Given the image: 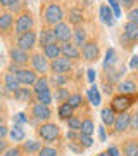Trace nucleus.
<instances>
[{
	"label": "nucleus",
	"mask_w": 138,
	"mask_h": 156,
	"mask_svg": "<svg viewBox=\"0 0 138 156\" xmlns=\"http://www.w3.org/2000/svg\"><path fill=\"white\" fill-rule=\"evenodd\" d=\"M138 99V94H131V95H126V94H116L112 95L110 99V104L109 106L112 108V111L119 115V113H126L130 111V108L136 102Z\"/></svg>",
	"instance_id": "obj_1"
},
{
	"label": "nucleus",
	"mask_w": 138,
	"mask_h": 156,
	"mask_svg": "<svg viewBox=\"0 0 138 156\" xmlns=\"http://www.w3.org/2000/svg\"><path fill=\"white\" fill-rule=\"evenodd\" d=\"M36 135L43 142H55L61 139V127L54 122L40 123V127L36 128Z\"/></svg>",
	"instance_id": "obj_2"
},
{
	"label": "nucleus",
	"mask_w": 138,
	"mask_h": 156,
	"mask_svg": "<svg viewBox=\"0 0 138 156\" xmlns=\"http://www.w3.org/2000/svg\"><path fill=\"white\" fill-rule=\"evenodd\" d=\"M43 19L49 26H52V28H54L55 24L62 23V19H64V11H62V7L59 5V4H55V2L47 4V7L43 9Z\"/></svg>",
	"instance_id": "obj_3"
},
{
	"label": "nucleus",
	"mask_w": 138,
	"mask_h": 156,
	"mask_svg": "<svg viewBox=\"0 0 138 156\" xmlns=\"http://www.w3.org/2000/svg\"><path fill=\"white\" fill-rule=\"evenodd\" d=\"M50 116H52L50 106H45L42 102H33V106H31V118L35 122H38V123L50 122Z\"/></svg>",
	"instance_id": "obj_4"
},
{
	"label": "nucleus",
	"mask_w": 138,
	"mask_h": 156,
	"mask_svg": "<svg viewBox=\"0 0 138 156\" xmlns=\"http://www.w3.org/2000/svg\"><path fill=\"white\" fill-rule=\"evenodd\" d=\"M14 75H16V78L19 80V83L24 85V87H31V85H35V82L38 80V73L35 71L33 68H19Z\"/></svg>",
	"instance_id": "obj_5"
},
{
	"label": "nucleus",
	"mask_w": 138,
	"mask_h": 156,
	"mask_svg": "<svg viewBox=\"0 0 138 156\" xmlns=\"http://www.w3.org/2000/svg\"><path fill=\"white\" fill-rule=\"evenodd\" d=\"M112 128H114V134H117V135L128 132V130L131 128V113L126 111V113L116 115V122H114Z\"/></svg>",
	"instance_id": "obj_6"
},
{
	"label": "nucleus",
	"mask_w": 138,
	"mask_h": 156,
	"mask_svg": "<svg viewBox=\"0 0 138 156\" xmlns=\"http://www.w3.org/2000/svg\"><path fill=\"white\" fill-rule=\"evenodd\" d=\"M36 42H38V35L33 30H29V31H26V33H22V35H17V47L26 50V52H29V50L33 49L35 45H36Z\"/></svg>",
	"instance_id": "obj_7"
},
{
	"label": "nucleus",
	"mask_w": 138,
	"mask_h": 156,
	"mask_svg": "<svg viewBox=\"0 0 138 156\" xmlns=\"http://www.w3.org/2000/svg\"><path fill=\"white\" fill-rule=\"evenodd\" d=\"M33 24H35V19H33V14L31 12H22L19 14V17L16 19V33L17 35H22L29 31V30H33Z\"/></svg>",
	"instance_id": "obj_8"
},
{
	"label": "nucleus",
	"mask_w": 138,
	"mask_h": 156,
	"mask_svg": "<svg viewBox=\"0 0 138 156\" xmlns=\"http://www.w3.org/2000/svg\"><path fill=\"white\" fill-rule=\"evenodd\" d=\"M99 56H100V47L95 40H88V42L81 47V57L85 61L93 62V61L99 59Z\"/></svg>",
	"instance_id": "obj_9"
},
{
	"label": "nucleus",
	"mask_w": 138,
	"mask_h": 156,
	"mask_svg": "<svg viewBox=\"0 0 138 156\" xmlns=\"http://www.w3.org/2000/svg\"><path fill=\"white\" fill-rule=\"evenodd\" d=\"M54 31H55V38L59 44H66V42H71L72 40V30H71V24L69 23H59L54 26Z\"/></svg>",
	"instance_id": "obj_10"
},
{
	"label": "nucleus",
	"mask_w": 138,
	"mask_h": 156,
	"mask_svg": "<svg viewBox=\"0 0 138 156\" xmlns=\"http://www.w3.org/2000/svg\"><path fill=\"white\" fill-rule=\"evenodd\" d=\"M50 69L55 73V75H67V73L72 69V61L71 59H67V57L61 56L54 59V61L50 62Z\"/></svg>",
	"instance_id": "obj_11"
},
{
	"label": "nucleus",
	"mask_w": 138,
	"mask_h": 156,
	"mask_svg": "<svg viewBox=\"0 0 138 156\" xmlns=\"http://www.w3.org/2000/svg\"><path fill=\"white\" fill-rule=\"evenodd\" d=\"M29 62H31V66H33L35 71L42 73V75H45V73L50 69L49 59H47L45 54H42V52H35L33 56H31V59H29Z\"/></svg>",
	"instance_id": "obj_12"
},
{
	"label": "nucleus",
	"mask_w": 138,
	"mask_h": 156,
	"mask_svg": "<svg viewBox=\"0 0 138 156\" xmlns=\"http://www.w3.org/2000/svg\"><path fill=\"white\" fill-rule=\"evenodd\" d=\"M123 38L130 42V44H136L138 42V23L126 21L124 28H123Z\"/></svg>",
	"instance_id": "obj_13"
},
{
	"label": "nucleus",
	"mask_w": 138,
	"mask_h": 156,
	"mask_svg": "<svg viewBox=\"0 0 138 156\" xmlns=\"http://www.w3.org/2000/svg\"><path fill=\"white\" fill-rule=\"evenodd\" d=\"M9 56H11L12 62H14V64H17V66H24V64H28V61L31 59L29 52L19 49V47H12V49L9 50Z\"/></svg>",
	"instance_id": "obj_14"
},
{
	"label": "nucleus",
	"mask_w": 138,
	"mask_h": 156,
	"mask_svg": "<svg viewBox=\"0 0 138 156\" xmlns=\"http://www.w3.org/2000/svg\"><path fill=\"white\" fill-rule=\"evenodd\" d=\"M61 50H62V56L71 59V61H76L81 57V49L76 47L72 42H66V44H61Z\"/></svg>",
	"instance_id": "obj_15"
},
{
	"label": "nucleus",
	"mask_w": 138,
	"mask_h": 156,
	"mask_svg": "<svg viewBox=\"0 0 138 156\" xmlns=\"http://www.w3.org/2000/svg\"><path fill=\"white\" fill-rule=\"evenodd\" d=\"M117 94H126V95H131V94H136L138 92V85L135 80L131 78H126V80H123L117 83Z\"/></svg>",
	"instance_id": "obj_16"
},
{
	"label": "nucleus",
	"mask_w": 138,
	"mask_h": 156,
	"mask_svg": "<svg viewBox=\"0 0 138 156\" xmlns=\"http://www.w3.org/2000/svg\"><path fill=\"white\" fill-rule=\"evenodd\" d=\"M55 42H57V38H55L54 28H43L42 31H40V35H38V44H40V47H47V45L55 44Z\"/></svg>",
	"instance_id": "obj_17"
},
{
	"label": "nucleus",
	"mask_w": 138,
	"mask_h": 156,
	"mask_svg": "<svg viewBox=\"0 0 138 156\" xmlns=\"http://www.w3.org/2000/svg\"><path fill=\"white\" fill-rule=\"evenodd\" d=\"M35 92L29 87H19V89L14 92V99L17 101V102H33L35 99Z\"/></svg>",
	"instance_id": "obj_18"
},
{
	"label": "nucleus",
	"mask_w": 138,
	"mask_h": 156,
	"mask_svg": "<svg viewBox=\"0 0 138 156\" xmlns=\"http://www.w3.org/2000/svg\"><path fill=\"white\" fill-rule=\"evenodd\" d=\"M121 156H138V139H128L121 144Z\"/></svg>",
	"instance_id": "obj_19"
},
{
	"label": "nucleus",
	"mask_w": 138,
	"mask_h": 156,
	"mask_svg": "<svg viewBox=\"0 0 138 156\" xmlns=\"http://www.w3.org/2000/svg\"><path fill=\"white\" fill-rule=\"evenodd\" d=\"M19 147H21V153L22 154H38V151L42 149V142H38V140H24V142H21L19 144Z\"/></svg>",
	"instance_id": "obj_20"
},
{
	"label": "nucleus",
	"mask_w": 138,
	"mask_h": 156,
	"mask_svg": "<svg viewBox=\"0 0 138 156\" xmlns=\"http://www.w3.org/2000/svg\"><path fill=\"white\" fill-rule=\"evenodd\" d=\"M72 44L81 49L83 45L88 42V31L83 28V26H76V30H72Z\"/></svg>",
	"instance_id": "obj_21"
},
{
	"label": "nucleus",
	"mask_w": 138,
	"mask_h": 156,
	"mask_svg": "<svg viewBox=\"0 0 138 156\" xmlns=\"http://www.w3.org/2000/svg\"><path fill=\"white\" fill-rule=\"evenodd\" d=\"M100 118H102V123L110 130L112 125H114V122H116V113L112 111L110 106H105V108H102V111H100Z\"/></svg>",
	"instance_id": "obj_22"
},
{
	"label": "nucleus",
	"mask_w": 138,
	"mask_h": 156,
	"mask_svg": "<svg viewBox=\"0 0 138 156\" xmlns=\"http://www.w3.org/2000/svg\"><path fill=\"white\" fill-rule=\"evenodd\" d=\"M43 54H45L47 59H50V61H54V59H57V57H61L62 56L61 44L55 42V44H50V45H47V47H43Z\"/></svg>",
	"instance_id": "obj_23"
},
{
	"label": "nucleus",
	"mask_w": 138,
	"mask_h": 156,
	"mask_svg": "<svg viewBox=\"0 0 138 156\" xmlns=\"http://www.w3.org/2000/svg\"><path fill=\"white\" fill-rule=\"evenodd\" d=\"M83 19H85V17H83L81 9H78V7L69 9V12H67V21H69V24H72V26H81Z\"/></svg>",
	"instance_id": "obj_24"
},
{
	"label": "nucleus",
	"mask_w": 138,
	"mask_h": 156,
	"mask_svg": "<svg viewBox=\"0 0 138 156\" xmlns=\"http://www.w3.org/2000/svg\"><path fill=\"white\" fill-rule=\"evenodd\" d=\"M47 90H50V80L45 76V75H42V76H38V80L35 82L33 92H35V95H38V94H42V92H47Z\"/></svg>",
	"instance_id": "obj_25"
},
{
	"label": "nucleus",
	"mask_w": 138,
	"mask_h": 156,
	"mask_svg": "<svg viewBox=\"0 0 138 156\" xmlns=\"http://www.w3.org/2000/svg\"><path fill=\"white\" fill-rule=\"evenodd\" d=\"M4 85H5V89L9 90V92H12V94L21 87V83H19V80L16 78L14 73H7L5 78H4Z\"/></svg>",
	"instance_id": "obj_26"
},
{
	"label": "nucleus",
	"mask_w": 138,
	"mask_h": 156,
	"mask_svg": "<svg viewBox=\"0 0 138 156\" xmlns=\"http://www.w3.org/2000/svg\"><path fill=\"white\" fill-rule=\"evenodd\" d=\"M71 97V92L66 89V87H55V92H54V102L57 104H62V102H67Z\"/></svg>",
	"instance_id": "obj_27"
},
{
	"label": "nucleus",
	"mask_w": 138,
	"mask_h": 156,
	"mask_svg": "<svg viewBox=\"0 0 138 156\" xmlns=\"http://www.w3.org/2000/svg\"><path fill=\"white\" fill-rule=\"evenodd\" d=\"M57 115H59L61 120L67 122V120L74 115V109H72V106L69 102H62V104H59V108H57Z\"/></svg>",
	"instance_id": "obj_28"
},
{
	"label": "nucleus",
	"mask_w": 138,
	"mask_h": 156,
	"mask_svg": "<svg viewBox=\"0 0 138 156\" xmlns=\"http://www.w3.org/2000/svg\"><path fill=\"white\" fill-rule=\"evenodd\" d=\"M9 137H11L14 142H24V139H26V132L22 130L21 125H14V127L9 130Z\"/></svg>",
	"instance_id": "obj_29"
},
{
	"label": "nucleus",
	"mask_w": 138,
	"mask_h": 156,
	"mask_svg": "<svg viewBox=\"0 0 138 156\" xmlns=\"http://www.w3.org/2000/svg\"><path fill=\"white\" fill-rule=\"evenodd\" d=\"M14 24V17L11 12H4L0 14V31H9Z\"/></svg>",
	"instance_id": "obj_30"
},
{
	"label": "nucleus",
	"mask_w": 138,
	"mask_h": 156,
	"mask_svg": "<svg viewBox=\"0 0 138 156\" xmlns=\"http://www.w3.org/2000/svg\"><path fill=\"white\" fill-rule=\"evenodd\" d=\"M100 17H102V21H104L107 26H114V14L110 12L109 5H102L100 7Z\"/></svg>",
	"instance_id": "obj_31"
},
{
	"label": "nucleus",
	"mask_w": 138,
	"mask_h": 156,
	"mask_svg": "<svg viewBox=\"0 0 138 156\" xmlns=\"http://www.w3.org/2000/svg\"><path fill=\"white\" fill-rule=\"evenodd\" d=\"M81 134H85V135H93V132H95V123H93V120L90 116H86V118H83L81 120V130H79Z\"/></svg>",
	"instance_id": "obj_32"
},
{
	"label": "nucleus",
	"mask_w": 138,
	"mask_h": 156,
	"mask_svg": "<svg viewBox=\"0 0 138 156\" xmlns=\"http://www.w3.org/2000/svg\"><path fill=\"white\" fill-rule=\"evenodd\" d=\"M36 102H42L45 106H50L54 102V92L52 90H47V92H42V94L36 95Z\"/></svg>",
	"instance_id": "obj_33"
},
{
	"label": "nucleus",
	"mask_w": 138,
	"mask_h": 156,
	"mask_svg": "<svg viewBox=\"0 0 138 156\" xmlns=\"http://www.w3.org/2000/svg\"><path fill=\"white\" fill-rule=\"evenodd\" d=\"M66 123H67V130H72V132H79L81 130V118L76 116V115H72Z\"/></svg>",
	"instance_id": "obj_34"
},
{
	"label": "nucleus",
	"mask_w": 138,
	"mask_h": 156,
	"mask_svg": "<svg viewBox=\"0 0 138 156\" xmlns=\"http://www.w3.org/2000/svg\"><path fill=\"white\" fill-rule=\"evenodd\" d=\"M36 156H61V151L54 147V146H42Z\"/></svg>",
	"instance_id": "obj_35"
},
{
	"label": "nucleus",
	"mask_w": 138,
	"mask_h": 156,
	"mask_svg": "<svg viewBox=\"0 0 138 156\" xmlns=\"http://www.w3.org/2000/svg\"><path fill=\"white\" fill-rule=\"evenodd\" d=\"M78 142H79V146H81L83 149H88V147H92L93 146V137L92 135H85V134H81L79 132V137H78Z\"/></svg>",
	"instance_id": "obj_36"
},
{
	"label": "nucleus",
	"mask_w": 138,
	"mask_h": 156,
	"mask_svg": "<svg viewBox=\"0 0 138 156\" xmlns=\"http://www.w3.org/2000/svg\"><path fill=\"white\" fill-rule=\"evenodd\" d=\"M67 102H69V104L72 106V109L76 111L78 108L83 106V95L78 94V92H74V94H71V97H69V101H67Z\"/></svg>",
	"instance_id": "obj_37"
},
{
	"label": "nucleus",
	"mask_w": 138,
	"mask_h": 156,
	"mask_svg": "<svg viewBox=\"0 0 138 156\" xmlns=\"http://www.w3.org/2000/svg\"><path fill=\"white\" fill-rule=\"evenodd\" d=\"M88 99H90V102L93 104V106H99L100 104V94H99V90H97V87H90V90H88Z\"/></svg>",
	"instance_id": "obj_38"
},
{
	"label": "nucleus",
	"mask_w": 138,
	"mask_h": 156,
	"mask_svg": "<svg viewBox=\"0 0 138 156\" xmlns=\"http://www.w3.org/2000/svg\"><path fill=\"white\" fill-rule=\"evenodd\" d=\"M67 82H69V76L67 75H55L54 73V76H52V83L55 87H64Z\"/></svg>",
	"instance_id": "obj_39"
},
{
	"label": "nucleus",
	"mask_w": 138,
	"mask_h": 156,
	"mask_svg": "<svg viewBox=\"0 0 138 156\" xmlns=\"http://www.w3.org/2000/svg\"><path fill=\"white\" fill-rule=\"evenodd\" d=\"M116 62V50L114 49H109L107 50V54H105V61H104V68L107 69L109 66H112Z\"/></svg>",
	"instance_id": "obj_40"
},
{
	"label": "nucleus",
	"mask_w": 138,
	"mask_h": 156,
	"mask_svg": "<svg viewBox=\"0 0 138 156\" xmlns=\"http://www.w3.org/2000/svg\"><path fill=\"white\" fill-rule=\"evenodd\" d=\"M117 4H119V7H124L126 11H131L136 5V0H117Z\"/></svg>",
	"instance_id": "obj_41"
},
{
	"label": "nucleus",
	"mask_w": 138,
	"mask_h": 156,
	"mask_svg": "<svg viewBox=\"0 0 138 156\" xmlns=\"http://www.w3.org/2000/svg\"><path fill=\"white\" fill-rule=\"evenodd\" d=\"M128 21L138 23V5H135L131 11H128Z\"/></svg>",
	"instance_id": "obj_42"
},
{
	"label": "nucleus",
	"mask_w": 138,
	"mask_h": 156,
	"mask_svg": "<svg viewBox=\"0 0 138 156\" xmlns=\"http://www.w3.org/2000/svg\"><path fill=\"white\" fill-rule=\"evenodd\" d=\"M19 154H21V147L19 146H14V147H9L2 156H19Z\"/></svg>",
	"instance_id": "obj_43"
},
{
	"label": "nucleus",
	"mask_w": 138,
	"mask_h": 156,
	"mask_svg": "<svg viewBox=\"0 0 138 156\" xmlns=\"http://www.w3.org/2000/svg\"><path fill=\"white\" fill-rule=\"evenodd\" d=\"M19 0H0V5L2 7H11V9H16Z\"/></svg>",
	"instance_id": "obj_44"
},
{
	"label": "nucleus",
	"mask_w": 138,
	"mask_h": 156,
	"mask_svg": "<svg viewBox=\"0 0 138 156\" xmlns=\"http://www.w3.org/2000/svg\"><path fill=\"white\" fill-rule=\"evenodd\" d=\"M109 4H110V7L114 9V16L116 17L121 16V7H119V4H117V0H109Z\"/></svg>",
	"instance_id": "obj_45"
},
{
	"label": "nucleus",
	"mask_w": 138,
	"mask_h": 156,
	"mask_svg": "<svg viewBox=\"0 0 138 156\" xmlns=\"http://www.w3.org/2000/svg\"><path fill=\"white\" fill-rule=\"evenodd\" d=\"M130 130H138V113L136 111L131 113V128Z\"/></svg>",
	"instance_id": "obj_46"
},
{
	"label": "nucleus",
	"mask_w": 138,
	"mask_h": 156,
	"mask_svg": "<svg viewBox=\"0 0 138 156\" xmlns=\"http://www.w3.org/2000/svg\"><path fill=\"white\" fill-rule=\"evenodd\" d=\"M7 135H9V127H7L5 123H0V140L5 139Z\"/></svg>",
	"instance_id": "obj_47"
},
{
	"label": "nucleus",
	"mask_w": 138,
	"mask_h": 156,
	"mask_svg": "<svg viewBox=\"0 0 138 156\" xmlns=\"http://www.w3.org/2000/svg\"><path fill=\"white\" fill-rule=\"evenodd\" d=\"M107 153H109V156H121V151H119L117 146H110L107 149Z\"/></svg>",
	"instance_id": "obj_48"
},
{
	"label": "nucleus",
	"mask_w": 138,
	"mask_h": 156,
	"mask_svg": "<svg viewBox=\"0 0 138 156\" xmlns=\"http://www.w3.org/2000/svg\"><path fill=\"white\" fill-rule=\"evenodd\" d=\"M7 149H9V142H7L5 139H2V140H0V156L4 154Z\"/></svg>",
	"instance_id": "obj_49"
},
{
	"label": "nucleus",
	"mask_w": 138,
	"mask_h": 156,
	"mask_svg": "<svg viewBox=\"0 0 138 156\" xmlns=\"http://www.w3.org/2000/svg\"><path fill=\"white\" fill-rule=\"evenodd\" d=\"M130 66H131L133 69H136V68H138V56H133L131 62H130Z\"/></svg>",
	"instance_id": "obj_50"
},
{
	"label": "nucleus",
	"mask_w": 138,
	"mask_h": 156,
	"mask_svg": "<svg viewBox=\"0 0 138 156\" xmlns=\"http://www.w3.org/2000/svg\"><path fill=\"white\" fill-rule=\"evenodd\" d=\"M14 120H16L17 123H22V122H26V116H24V113H19V115H17Z\"/></svg>",
	"instance_id": "obj_51"
},
{
	"label": "nucleus",
	"mask_w": 138,
	"mask_h": 156,
	"mask_svg": "<svg viewBox=\"0 0 138 156\" xmlns=\"http://www.w3.org/2000/svg\"><path fill=\"white\" fill-rule=\"evenodd\" d=\"M88 78H90V82H93V78H95V71H93V69H88Z\"/></svg>",
	"instance_id": "obj_52"
},
{
	"label": "nucleus",
	"mask_w": 138,
	"mask_h": 156,
	"mask_svg": "<svg viewBox=\"0 0 138 156\" xmlns=\"http://www.w3.org/2000/svg\"><path fill=\"white\" fill-rule=\"evenodd\" d=\"M99 132H100V139H102V140H105V132H104V128H102V127H99Z\"/></svg>",
	"instance_id": "obj_53"
},
{
	"label": "nucleus",
	"mask_w": 138,
	"mask_h": 156,
	"mask_svg": "<svg viewBox=\"0 0 138 156\" xmlns=\"http://www.w3.org/2000/svg\"><path fill=\"white\" fill-rule=\"evenodd\" d=\"M97 156H109V153H107V151H104V153H99Z\"/></svg>",
	"instance_id": "obj_54"
},
{
	"label": "nucleus",
	"mask_w": 138,
	"mask_h": 156,
	"mask_svg": "<svg viewBox=\"0 0 138 156\" xmlns=\"http://www.w3.org/2000/svg\"><path fill=\"white\" fill-rule=\"evenodd\" d=\"M0 123H5V120H4V116L0 115Z\"/></svg>",
	"instance_id": "obj_55"
},
{
	"label": "nucleus",
	"mask_w": 138,
	"mask_h": 156,
	"mask_svg": "<svg viewBox=\"0 0 138 156\" xmlns=\"http://www.w3.org/2000/svg\"><path fill=\"white\" fill-rule=\"evenodd\" d=\"M135 111H136V113H138V104H136V108H135Z\"/></svg>",
	"instance_id": "obj_56"
},
{
	"label": "nucleus",
	"mask_w": 138,
	"mask_h": 156,
	"mask_svg": "<svg viewBox=\"0 0 138 156\" xmlns=\"http://www.w3.org/2000/svg\"><path fill=\"white\" fill-rule=\"evenodd\" d=\"M0 111H2V101H0Z\"/></svg>",
	"instance_id": "obj_57"
},
{
	"label": "nucleus",
	"mask_w": 138,
	"mask_h": 156,
	"mask_svg": "<svg viewBox=\"0 0 138 156\" xmlns=\"http://www.w3.org/2000/svg\"><path fill=\"white\" fill-rule=\"evenodd\" d=\"M19 156H28V154H22V153H21V154H19Z\"/></svg>",
	"instance_id": "obj_58"
},
{
	"label": "nucleus",
	"mask_w": 138,
	"mask_h": 156,
	"mask_svg": "<svg viewBox=\"0 0 138 156\" xmlns=\"http://www.w3.org/2000/svg\"><path fill=\"white\" fill-rule=\"evenodd\" d=\"M136 73H138V68H136Z\"/></svg>",
	"instance_id": "obj_59"
}]
</instances>
